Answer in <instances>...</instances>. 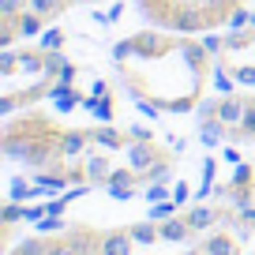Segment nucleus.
<instances>
[{"mask_svg":"<svg viewBox=\"0 0 255 255\" xmlns=\"http://www.w3.org/2000/svg\"><path fill=\"white\" fill-rule=\"evenodd\" d=\"M210 49L161 34H135L113 45V60L120 64L124 90L139 102H150L169 113H191L207 87Z\"/></svg>","mask_w":255,"mask_h":255,"instance_id":"nucleus-1","label":"nucleus"},{"mask_svg":"<svg viewBox=\"0 0 255 255\" xmlns=\"http://www.w3.org/2000/svg\"><path fill=\"white\" fill-rule=\"evenodd\" d=\"M244 0H139L143 15L154 26H165V30H214V26L229 23L240 11Z\"/></svg>","mask_w":255,"mask_h":255,"instance_id":"nucleus-2","label":"nucleus"},{"mask_svg":"<svg viewBox=\"0 0 255 255\" xmlns=\"http://www.w3.org/2000/svg\"><path fill=\"white\" fill-rule=\"evenodd\" d=\"M4 154L19 158V161H30V165H49L56 154L64 158V131L49 117L30 113V117L11 120L4 128Z\"/></svg>","mask_w":255,"mask_h":255,"instance_id":"nucleus-3","label":"nucleus"},{"mask_svg":"<svg viewBox=\"0 0 255 255\" xmlns=\"http://www.w3.org/2000/svg\"><path fill=\"white\" fill-rule=\"evenodd\" d=\"M105 255H131V237L128 233H105Z\"/></svg>","mask_w":255,"mask_h":255,"instance_id":"nucleus-4","label":"nucleus"},{"mask_svg":"<svg viewBox=\"0 0 255 255\" xmlns=\"http://www.w3.org/2000/svg\"><path fill=\"white\" fill-rule=\"evenodd\" d=\"M109 195H117V199H128V195H131V191H128V188H131V176H128V173H113L109 176Z\"/></svg>","mask_w":255,"mask_h":255,"instance_id":"nucleus-5","label":"nucleus"},{"mask_svg":"<svg viewBox=\"0 0 255 255\" xmlns=\"http://www.w3.org/2000/svg\"><path fill=\"white\" fill-rule=\"evenodd\" d=\"M53 102H56V109H60V113H68L75 102H79V98H75L68 87H56V90H53Z\"/></svg>","mask_w":255,"mask_h":255,"instance_id":"nucleus-6","label":"nucleus"},{"mask_svg":"<svg viewBox=\"0 0 255 255\" xmlns=\"http://www.w3.org/2000/svg\"><path fill=\"white\" fill-rule=\"evenodd\" d=\"M210 222H214V214H210V210H195V214L188 218V225H191V229H207Z\"/></svg>","mask_w":255,"mask_h":255,"instance_id":"nucleus-7","label":"nucleus"},{"mask_svg":"<svg viewBox=\"0 0 255 255\" xmlns=\"http://www.w3.org/2000/svg\"><path fill=\"white\" fill-rule=\"evenodd\" d=\"M26 195H34V191L30 188H26V180H23V176H15V180H11V199H26Z\"/></svg>","mask_w":255,"mask_h":255,"instance_id":"nucleus-8","label":"nucleus"},{"mask_svg":"<svg viewBox=\"0 0 255 255\" xmlns=\"http://www.w3.org/2000/svg\"><path fill=\"white\" fill-rule=\"evenodd\" d=\"M131 158H135V165H150V161L158 158V154H154L150 146H135V150H131Z\"/></svg>","mask_w":255,"mask_h":255,"instance_id":"nucleus-9","label":"nucleus"},{"mask_svg":"<svg viewBox=\"0 0 255 255\" xmlns=\"http://www.w3.org/2000/svg\"><path fill=\"white\" fill-rule=\"evenodd\" d=\"M207 252H214V255H229V240H225V237H214V240L207 244Z\"/></svg>","mask_w":255,"mask_h":255,"instance_id":"nucleus-10","label":"nucleus"},{"mask_svg":"<svg viewBox=\"0 0 255 255\" xmlns=\"http://www.w3.org/2000/svg\"><path fill=\"white\" fill-rule=\"evenodd\" d=\"M41 45H45V49H60V45H64V34H60V30H49Z\"/></svg>","mask_w":255,"mask_h":255,"instance_id":"nucleus-11","label":"nucleus"},{"mask_svg":"<svg viewBox=\"0 0 255 255\" xmlns=\"http://www.w3.org/2000/svg\"><path fill=\"white\" fill-rule=\"evenodd\" d=\"M184 233H188V229H184V225H176V222H173V225H165V229H161V237H165V240H180Z\"/></svg>","mask_w":255,"mask_h":255,"instance_id":"nucleus-12","label":"nucleus"},{"mask_svg":"<svg viewBox=\"0 0 255 255\" xmlns=\"http://www.w3.org/2000/svg\"><path fill=\"white\" fill-rule=\"evenodd\" d=\"M94 139L105 146H120V135H113V131H94Z\"/></svg>","mask_w":255,"mask_h":255,"instance_id":"nucleus-13","label":"nucleus"},{"mask_svg":"<svg viewBox=\"0 0 255 255\" xmlns=\"http://www.w3.org/2000/svg\"><path fill=\"white\" fill-rule=\"evenodd\" d=\"M131 237L143 240V244H150V240H154V229H146V225H135V229H131Z\"/></svg>","mask_w":255,"mask_h":255,"instance_id":"nucleus-14","label":"nucleus"},{"mask_svg":"<svg viewBox=\"0 0 255 255\" xmlns=\"http://www.w3.org/2000/svg\"><path fill=\"white\" fill-rule=\"evenodd\" d=\"M19 26H23L26 34H34V30H38V15H23V19H19Z\"/></svg>","mask_w":255,"mask_h":255,"instance_id":"nucleus-15","label":"nucleus"},{"mask_svg":"<svg viewBox=\"0 0 255 255\" xmlns=\"http://www.w3.org/2000/svg\"><path fill=\"white\" fill-rule=\"evenodd\" d=\"M237 79H240V83H255V68H240Z\"/></svg>","mask_w":255,"mask_h":255,"instance_id":"nucleus-16","label":"nucleus"},{"mask_svg":"<svg viewBox=\"0 0 255 255\" xmlns=\"http://www.w3.org/2000/svg\"><path fill=\"white\" fill-rule=\"evenodd\" d=\"M169 210H173V207H169V203H161V207H154V210H150V218H165Z\"/></svg>","mask_w":255,"mask_h":255,"instance_id":"nucleus-17","label":"nucleus"},{"mask_svg":"<svg viewBox=\"0 0 255 255\" xmlns=\"http://www.w3.org/2000/svg\"><path fill=\"white\" fill-rule=\"evenodd\" d=\"M214 83H218V90H225V94H229V79H225V75H222V72H218V75H214Z\"/></svg>","mask_w":255,"mask_h":255,"instance_id":"nucleus-18","label":"nucleus"},{"mask_svg":"<svg viewBox=\"0 0 255 255\" xmlns=\"http://www.w3.org/2000/svg\"><path fill=\"white\" fill-rule=\"evenodd\" d=\"M4 218H8V222H15V218H19V207H15V203H11V207H4Z\"/></svg>","mask_w":255,"mask_h":255,"instance_id":"nucleus-19","label":"nucleus"}]
</instances>
